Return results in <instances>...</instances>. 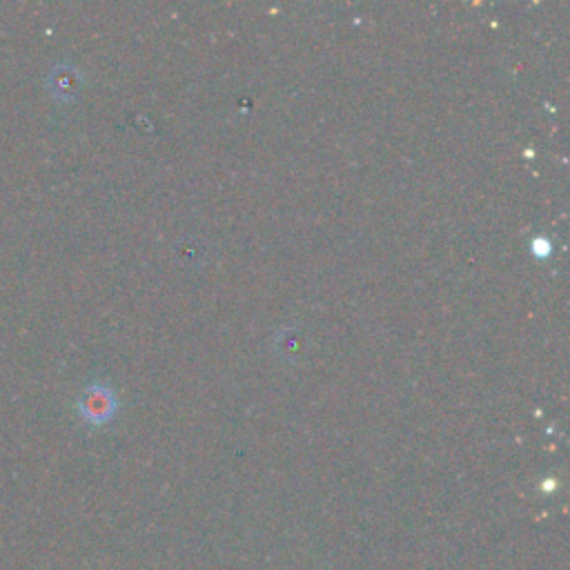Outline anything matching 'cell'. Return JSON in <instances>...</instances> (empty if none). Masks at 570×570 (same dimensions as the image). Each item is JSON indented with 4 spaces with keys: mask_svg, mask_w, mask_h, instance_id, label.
<instances>
[{
    "mask_svg": "<svg viewBox=\"0 0 570 570\" xmlns=\"http://www.w3.org/2000/svg\"><path fill=\"white\" fill-rule=\"evenodd\" d=\"M116 406L119 404H116L112 388L103 386V383H92L81 395V401H78V412H81L87 424L103 426L114 417Z\"/></svg>",
    "mask_w": 570,
    "mask_h": 570,
    "instance_id": "1",
    "label": "cell"
}]
</instances>
